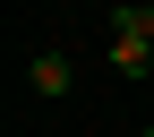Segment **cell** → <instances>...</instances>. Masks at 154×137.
<instances>
[{
	"label": "cell",
	"mask_w": 154,
	"mask_h": 137,
	"mask_svg": "<svg viewBox=\"0 0 154 137\" xmlns=\"http://www.w3.org/2000/svg\"><path fill=\"white\" fill-rule=\"evenodd\" d=\"M111 69L154 77V9H111Z\"/></svg>",
	"instance_id": "cell-1"
},
{
	"label": "cell",
	"mask_w": 154,
	"mask_h": 137,
	"mask_svg": "<svg viewBox=\"0 0 154 137\" xmlns=\"http://www.w3.org/2000/svg\"><path fill=\"white\" fill-rule=\"evenodd\" d=\"M69 86H77V60H69V51H34V60H26V94H43V103H60Z\"/></svg>",
	"instance_id": "cell-2"
},
{
	"label": "cell",
	"mask_w": 154,
	"mask_h": 137,
	"mask_svg": "<svg viewBox=\"0 0 154 137\" xmlns=\"http://www.w3.org/2000/svg\"><path fill=\"white\" fill-rule=\"evenodd\" d=\"M146 137H154V120H146Z\"/></svg>",
	"instance_id": "cell-3"
}]
</instances>
